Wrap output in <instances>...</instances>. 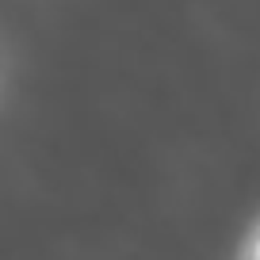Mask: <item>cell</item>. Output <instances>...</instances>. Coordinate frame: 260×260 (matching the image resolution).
<instances>
[{"label":"cell","instance_id":"cell-1","mask_svg":"<svg viewBox=\"0 0 260 260\" xmlns=\"http://www.w3.org/2000/svg\"><path fill=\"white\" fill-rule=\"evenodd\" d=\"M245 260H260V234L252 237V245H249V256H245Z\"/></svg>","mask_w":260,"mask_h":260}]
</instances>
